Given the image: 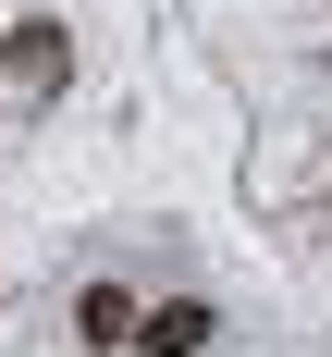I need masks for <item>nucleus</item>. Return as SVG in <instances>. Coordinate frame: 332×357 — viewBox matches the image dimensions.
<instances>
[{"label": "nucleus", "instance_id": "f257e3e1", "mask_svg": "<svg viewBox=\"0 0 332 357\" xmlns=\"http://www.w3.org/2000/svg\"><path fill=\"white\" fill-rule=\"evenodd\" d=\"M62 74H74V37L49 25V13L0 25V86H13V99H62Z\"/></svg>", "mask_w": 332, "mask_h": 357}, {"label": "nucleus", "instance_id": "f03ea898", "mask_svg": "<svg viewBox=\"0 0 332 357\" xmlns=\"http://www.w3.org/2000/svg\"><path fill=\"white\" fill-rule=\"evenodd\" d=\"M136 345H148V357H197V345H210V308H197V296H173V308H136Z\"/></svg>", "mask_w": 332, "mask_h": 357}, {"label": "nucleus", "instance_id": "7ed1b4c3", "mask_svg": "<svg viewBox=\"0 0 332 357\" xmlns=\"http://www.w3.org/2000/svg\"><path fill=\"white\" fill-rule=\"evenodd\" d=\"M74 333H86V345H136V296H123V284H86V296H74Z\"/></svg>", "mask_w": 332, "mask_h": 357}]
</instances>
